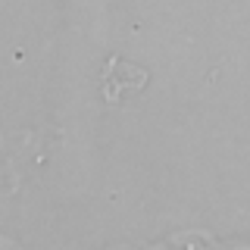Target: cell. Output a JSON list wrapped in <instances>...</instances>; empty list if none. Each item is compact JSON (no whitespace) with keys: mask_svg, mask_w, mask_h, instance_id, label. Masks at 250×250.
<instances>
[{"mask_svg":"<svg viewBox=\"0 0 250 250\" xmlns=\"http://www.w3.org/2000/svg\"><path fill=\"white\" fill-rule=\"evenodd\" d=\"M147 82H150V72L144 66H135V62L113 57L106 62L104 75H100V88H104V100L106 104H119L125 91H144Z\"/></svg>","mask_w":250,"mask_h":250,"instance_id":"1","label":"cell"}]
</instances>
